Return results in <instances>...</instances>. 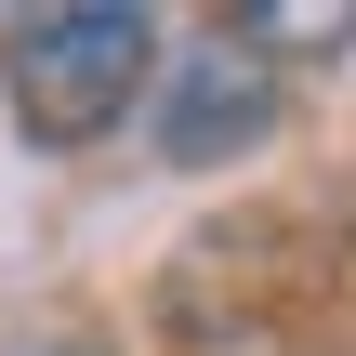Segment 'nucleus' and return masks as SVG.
Masks as SVG:
<instances>
[{
  "mask_svg": "<svg viewBox=\"0 0 356 356\" xmlns=\"http://www.w3.org/2000/svg\"><path fill=\"white\" fill-rule=\"evenodd\" d=\"M277 119H291V66H277L264 40H238V26H198V40L159 66L145 145H159L172 172H238V159L277 145Z\"/></svg>",
  "mask_w": 356,
  "mask_h": 356,
  "instance_id": "2",
  "label": "nucleus"
},
{
  "mask_svg": "<svg viewBox=\"0 0 356 356\" xmlns=\"http://www.w3.org/2000/svg\"><path fill=\"white\" fill-rule=\"evenodd\" d=\"M0 356H106L92 330H26V343H0Z\"/></svg>",
  "mask_w": 356,
  "mask_h": 356,
  "instance_id": "4",
  "label": "nucleus"
},
{
  "mask_svg": "<svg viewBox=\"0 0 356 356\" xmlns=\"http://www.w3.org/2000/svg\"><path fill=\"white\" fill-rule=\"evenodd\" d=\"M238 40H264L277 66H291V53H356V0H251Z\"/></svg>",
  "mask_w": 356,
  "mask_h": 356,
  "instance_id": "3",
  "label": "nucleus"
},
{
  "mask_svg": "<svg viewBox=\"0 0 356 356\" xmlns=\"http://www.w3.org/2000/svg\"><path fill=\"white\" fill-rule=\"evenodd\" d=\"M159 66H172V40H159V13H132V0H40V13L0 26V106H13V132L53 145V159L106 145L132 106H159Z\"/></svg>",
  "mask_w": 356,
  "mask_h": 356,
  "instance_id": "1",
  "label": "nucleus"
}]
</instances>
